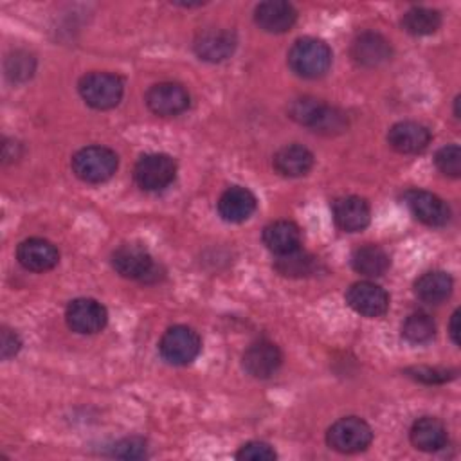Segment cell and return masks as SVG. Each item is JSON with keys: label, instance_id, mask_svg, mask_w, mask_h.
Returning <instances> with one entry per match:
<instances>
[{"label": "cell", "instance_id": "cell-1", "mask_svg": "<svg viewBox=\"0 0 461 461\" xmlns=\"http://www.w3.org/2000/svg\"><path fill=\"white\" fill-rule=\"evenodd\" d=\"M331 58V49L324 40L304 36L290 47L286 61L299 77L315 79L330 70Z\"/></svg>", "mask_w": 461, "mask_h": 461}, {"label": "cell", "instance_id": "cell-2", "mask_svg": "<svg viewBox=\"0 0 461 461\" xmlns=\"http://www.w3.org/2000/svg\"><path fill=\"white\" fill-rule=\"evenodd\" d=\"M112 268L133 281L140 283H157L164 274H160V267L153 261L149 250L139 243H122L110 256Z\"/></svg>", "mask_w": 461, "mask_h": 461}, {"label": "cell", "instance_id": "cell-3", "mask_svg": "<svg viewBox=\"0 0 461 461\" xmlns=\"http://www.w3.org/2000/svg\"><path fill=\"white\" fill-rule=\"evenodd\" d=\"M70 166L79 180L86 184H103L115 175L119 157L106 146H86L72 155Z\"/></svg>", "mask_w": 461, "mask_h": 461}, {"label": "cell", "instance_id": "cell-4", "mask_svg": "<svg viewBox=\"0 0 461 461\" xmlns=\"http://www.w3.org/2000/svg\"><path fill=\"white\" fill-rule=\"evenodd\" d=\"M77 92L90 108L110 110L121 103L124 83L112 72H88L79 79Z\"/></svg>", "mask_w": 461, "mask_h": 461}, {"label": "cell", "instance_id": "cell-5", "mask_svg": "<svg viewBox=\"0 0 461 461\" xmlns=\"http://www.w3.org/2000/svg\"><path fill=\"white\" fill-rule=\"evenodd\" d=\"M373 441L371 425L358 416H346L331 423L326 432L330 448L340 454H357L366 450Z\"/></svg>", "mask_w": 461, "mask_h": 461}, {"label": "cell", "instance_id": "cell-6", "mask_svg": "<svg viewBox=\"0 0 461 461\" xmlns=\"http://www.w3.org/2000/svg\"><path fill=\"white\" fill-rule=\"evenodd\" d=\"M200 335L185 324H175L167 328L158 342V353L162 360L171 366H187L200 355Z\"/></svg>", "mask_w": 461, "mask_h": 461}, {"label": "cell", "instance_id": "cell-7", "mask_svg": "<svg viewBox=\"0 0 461 461\" xmlns=\"http://www.w3.org/2000/svg\"><path fill=\"white\" fill-rule=\"evenodd\" d=\"M176 178V160L166 153H146L133 167V180L142 191L157 193Z\"/></svg>", "mask_w": 461, "mask_h": 461}, {"label": "cell", "instance_id": "cell-8", "mask_svg": "<svg viewBox=\"0 0 461 461\" xmlns=\"http://www.w3.org/2000/svg\"><path fill=\"white\" fill-rule=\"evenodd\" d=\"M67 326L81 335H94L108 322L106 308L92 297H77L65 310Z\"/></svg>", "mask_w": 461, "mask_h": 461}, {"label": "cell", "instance_id": "cell-9", "mask_svg": "<svg viewBox=\"0 0 461 461\" xmlns=\"http://www.w3.org/2000/svg\"><path fill=\"white\" fill-rule=\"evenodd\" d=\"M283 364V353L279 346L268 339H259L252 342L243 357H241V366L243 369L258 380H267L274 376Z\"/></svg>", "mask_w": 461, "mask_h": 461}, {"label": "cell", "instance_id": "cell-10", "mask_svg": "<svg viewBox=\"0 0 461 461\" xmlns=\"http://www.w3.org/2000/svg\"><path fill=\"white\" fill-rule=\"evenodd\" d=\"M403 202L412 216L429 227H443L450 220L448 203L430 191L409 189L403 193Z\"/></svg>", "mask_w": 461, "mask_h": 461}, {"label": "cell", "instance_id": "cell-11", "mask_svg": "<svg viewBox=\"0 0 461 461\" xmlns=\"http://www.w3.org/2000/svg\"><path fill=\"white\" fill-rule=\"evenodd\" d=\"M346 303L358 315L376 319L389 310V294L373 281H357L346 290Z\"/></svg>", "mask_w": 461, "mask_h": 461}, {"label": "cell", "instance_id": "cell-12", "mask_svg": "<svg viewBox=\"0 0 461 461\" xmlns=\"http://www.w3.org/2000/svg\"><path fill=\"white\" fill-rule=\"evenodd\" d=\"M236 45H238V38L234 31L212 27L196 34L193 41V50L203 61L220 63L229 59L234 54Z\"/></svg>", "mask_w": 461, "mask_h": 461}, {"label": "cell", "instance_id": "cell-13", "mask_svg": "<svg viewBox=\"0 0 461 461\" xmlns=\"http://www.w3.org/2000/svg\"><path fill=\"white\" fill-rule=\"evenodd\" d=\"M146 104L155 115L173 117L189 108V94L180 83L164 81L148 88Z\"/></svg>", "mask_w": 461, "mask_h": 461}, {"label": "cell", "instance_id": "cell-14", "mask_svg": "<svg viewBox=\"0 0 461 461\" xmlns=\"http://www.w3.org/2000/svg\"><path fill=\"white\" fill-rule=\"evenodd\" d=\"M349 52L357 65L366 68H375L391 59L393 49L389 40L380 32L364 31L353 40Z\"/></svg>", "mask_w": 461, "mask_h": 461}, {"label": "cell", "instance_id": "cell-15", "mask_svg": "<svg viewBox=\"0 0 461 461\" xmlns=\"http://www.w3.org/2000/svg\"><path fill=\"white\" fill-rule=\"evenodd\" d=\"M331 214L337 227L344 232L364 230L371 221L369 203L355 194L335 198L331 203Z\"/></svg>", "mask_w": 461, "mask_h": 461}, {"label": "cell", "instance_id": "cell-16", "mask_svg": "<svg viewBox=\"0 0 461 461\" xmlns=\"http://www.w3.org/2000/svg\"><path fill=\"white\" fill-rule=\"evenodd\" d=\"M16 259L25 270L47 272L58 265L59 250L49 240L27 238L18 245Z\"/></svg>", "mask_w": 461, "mask_h": 461}, {"label": "cell", "instance_id": "cell-17", "mask_svg": "<svg viewBox=\"0 0 461 461\" xmlns=\"http://www.w3.org/2000/svg\"><path fill=\"white\" fill-rule=\"evenodd\" d=\"M297 20V11L290 2L285 0H267L256 5L254 22L256 25L270 34H281L294 27Z\"/></svg>", "mask_w": 461, "mask_h": 461}, {"label": "cell", "instance_id": "cell-18", "mask_svg": "<svg viewBox=\"0 0 461 461\" xmlns=\"http://www.w3.org/2000/svg\"><path fill=\"white\" fill-rule=\"evenodd\" d=\"M430 130L416 121H400L387 131L389 146L403 155L423 151L430 142Z\"/></svg>", "mask_w": 461, "mask_h": 461}, {"label": "cell", "instance_id": "cell-19", "mask_svg": "<svg viewBox=\"0 0 461 461\" xmlns=\"http://www.w3.org/2000/svg\"><path fill=\"white\" fill-rule=\"evenodd\" d=\"M258 207L254 193L243 185L227 187L218 198V212L229 223H241L252 216Z\"/></svg>", "mask_w": 461, "mask_h": 461}, {"label": "cell", "instance_id": "cell-20", "mask_svg": "<svg viewBox=\"0 0 461 461\" xmlns=\"http://www.w3.org/2000/svg\"><path fill=\"white\" fill-rule=\"evenodd\" d=\"M315 157L313 153L303 144H286L279 148L272 158L274 169L288 178L304 176L313 167Z\"/></svg>", "mask_w": 461, "mask_h": 461}, {"label": "cell", "instance_id": "cell-21", "mask_svg": "<svg viewBox=\"0 0 461 461\" xmlns=\"http://www.w3.org/2000/svg\"><path fill=\"white\" fill-rule=\"evenodd\" d=\"M409 438H411V443L423 452L441 450L448 441L447 427L443 425L441 420L434 416L418 418L409 430Z\"/></svg>", "mask_w": 461, "mask_h": 461}, {"label": "cell", "instance_id": "cell-22", "mask_svg": "<svg viewBox=\"0 0 461 461\" xmlns=\"http://www.w3.org/2000/svg\"><path fill=\"white\" fill-rule=\"evenodd\" d=\"M263 243L276 256L288 254L301 247V229L290 220H276L263 229Z\"/></svg>", "mask_w": 461, "mask_h": 461}, {"label": "cell", "instance_id": "cell-23", "mask_svg": "<svg viewBox=\"0 0 461 461\" xmlns=\"http://www.w3.org/2000/svg\"><path fill=\"white\" fill-rule=\"evenodd\" d=\"M391 259L387 252L375 243L360 245L351 254V267L364 277H380L387 272Z\"/></svg>", "mask_w": 461, "mask_h": 461}, {"label": "cell", "instance_id": "cell-24", "mask_svg": "<svg viewBox=\"0 0 461 461\" xmlns=\"http://www.w3.org/2000/svg\"><path fill=\"white\" fill-rule=\"evenodd\" d=\"M454 281L443 270H430L414 281V294L427 304H439L452 294Z\"/></svg>", "mask_w": 461, "mask_h": 461}, {"label": "cell", "instance_id": "cell-25", "mask_svg": "<svg viewBox=\"0 0 461 461\" xmlns=\"http://www.w3.org/2000/svg\"><path fill=\"white\" fill-rule=\"evenodd\" d=\"M274 268L285 277H308L319 270V259L299 247L288 254L276 256Z\"/></svg>", "mask_w": 461, "mask_h": 461}, {"label": "cell", "instance_id": "cell-26", "mask_svg": "<svg viewBox=\"0 0 461 461\" xmlns=\"http://www.w3.org/2000/svg\"><path fill=\"white\" fill-rule=\"evenodd\" d=\"M402 27L412 36H429L441 27V14L430 7H411L402 16Z\"/></svg>", "mask_w": 461, "mask_h": 461}, {"label": "cell", "instance_id": "cell-27", "mask_svg": "<svg viewBox=\"0 0 461 461\" xmlns=\"http://www.w3.org/2000/svg\"><path fill=\"white\" fill-rule=\"evenodd\" d=\"M436 335V322L429 313L414 312L402 324V337L409 344H427Z\"/></svg>", "mask_w": 461, "mask_h": 461}, {"label": "cell", "instance_id": "cell-28", "mask_svg": "<svg viewBox=\"0 0 461 461\" xmlns=\"http://www.w3.org/2000/svg\"><path fill=\"white\" fill-rule=\"evenodd\" d=\"M346 128H348L346 113L342 110L335 108V106H330V104L322 106L317 119L310 126L312 131L321 133V135H339V133L346 131Z\"/></svg>", "mask_w": 461, "mask_h": 461}, {"label": "cell", "instance_id": "cell-29", "mask_svg": "<svg viewBox=\"0 0 461 461\" xmlns=\"http://www.w3.org/2000/svg\"><path fill=\"white\" fill-rule=\"evenodd\" d=\"M324 104H326V103H322V101L317 99V97L303 95V97H297V99H294V101L290 103V106H288V115H290L295 122H299V124L310 128V126L313 124V121L317 119V115H319V112L322 110Z\"/></svg>", "mask_w": 461, "mask_h": 461}, {"label": "cell", "instance_id": "cell-30", "mask_svg": "<svg viewBox=\"0 0 461 461\" xmlns=\"http://www.w3.org/2000/svg\"><path fill=\"white\" fill-rule=\"evenodd\" d=\"M34 68H36V61L25 50H14L5 59V76L14 83L27 81L34 74Z\"/></svg>", "mask_w": 461, "mask_h": 461}, {"label": "cell", "instance_id": "cell-31", "mask_svg": "<svg viewBox=\"0 0 461 461\" xmlns=\"http://www.w3.org/2000/svg\"><path fill=\"white\" fill-rule=\"evenodd\" d=\"M405 375L420 384L425 385H439L445 382H450L457 376L456 369H447V367H429V366H414L407 367Z\"/></svg>", "mask_w": 461, "mask_h": 461}, {"label": "cell", "instance_id": "cell-32", "mask_svg": "<svg viewBox=\"0 0 461 461\" xmlns=\"http://www.w3.org/2000/svg\"><path fill=\"white\" fill-rule=\"evenodd\" d=\"M436 167L452 178H459L461 175V149L457 144H447L439 148L434 155Z\"/></svg>", "mask_w": 461, "mask_h": 461}, {"label": "cell", "instance_id": "cell-33", "mask_svg": "<svg viewBox=\"0 0 461 461\" xmlns=\"http://www.w3.org/2000/svg\"><path fill=\"white\" fill-rule=\"evenodd\" d=\"M110 456L122 457V459H140L146 456V441L137 436L124 438V439L113 443Z\"/></svg>", "mask_w": 461, "mask_h": 461}, {"label": "cell", "instance_id": "cell-34", "mask_svg": "<svg viewBox=\"0 0 461 461\" xmlns=\"http://www.w3.org/2000/svg\"><path fill=\"white\" fill-rule=\"evenodd\" d=\"M236 457L243 461H274L277 454L265 441H249L236 452Z\"/></svg>", "mask_w": 461, "mask_h": 461}, {"label": "cell", "instance_id": "cell-35", "mask_svg": "<svg viewBox=\"0 0 461 461\" xmlns=\"http://www.w3.org/2000/svg\"><path fill=\"white\" fill-rule=\"evenodd\" d=\"M22 349V339L20 335L11 330V328H2V333H0V355L4 360H9L11 357L18 355V351Z\"/></svg>", "mask_w": 461, "mask_h": 461}, {"label": "cell", "instance_id": "cell-36", "mask_svg": "<svg viewBox=\"0 0 461 461\" xmlns=\"http://www.w3.org/2000/svg\"><path fill=\"white\" fill-rule=\"evenodd\" d=\"M448 333H450V339L456 346H459V310H456L450 317V322H448Z\"/></svg>", "mask_w": 461, "mask_h": 461}, {"label": "cell", "instance_id": "cell-37", "mask_svg": "<svg viewBox=\"0 0 461 461\" xmlns=\"http://www.w3.org/2000/svg\"><path fill=\"white\" fill-rule=\"evenodd\" d=\"M454 117L459 119V95H456L454 99Z\"/></svg>", "mask_w": 461, "mask_h": 461}]
</instances>
